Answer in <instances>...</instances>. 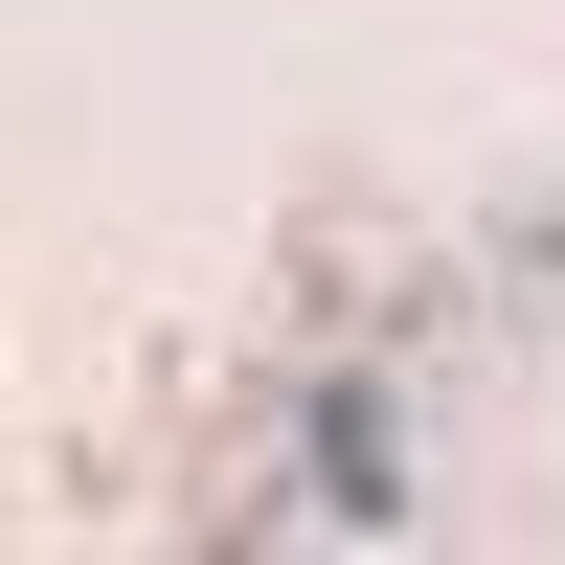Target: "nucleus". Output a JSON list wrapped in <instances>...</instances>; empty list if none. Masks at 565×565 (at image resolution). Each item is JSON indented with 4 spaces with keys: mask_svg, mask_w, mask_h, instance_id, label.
Segmentation results:
<instances>
[{
    "mask_svg": "<svg viewBox=\"0 0 565 565\" xmlns=\"http://www.w3.org/2000/svg\"><path fill=\"white\" fill-rule=\"evenodd\" d=\"M317 498H340V521H385V498H407V476H385V407H362V385L317 407Z\"/></svg>",
    "mask_w": 565,
    "mask_h": 565,
    "instance_id": "nucleus-1",
    "label": "nucleus"
}]
</instances>
